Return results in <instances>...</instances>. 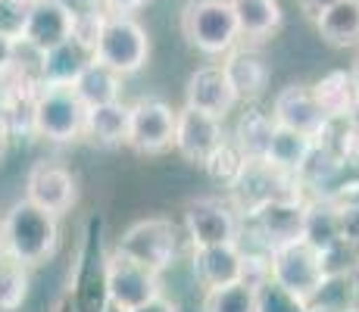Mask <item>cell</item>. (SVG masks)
Wrapping results in <instances>:
<instances>
[{
  "label": "cell",
  "mask_w": 359,
  "mask_h": 312,
  "mask_svg": "<svg viewBox=\"0 0 359 312\" xmlns=\"http://www.w3.org/2000/svg\"><path fill=\"white\" fill-rule=\"evenodd\" d=\"M60 247V216L29 197L16 200L0 219V250L22 266H44Z\"/></svg>",
  "instance_id": "1"
},
{
  "label": "cell",
  "mask_w": 359,
  "mask_h": 312,
  "mask_svg": "<svg viewBox=\"0 0 359 312\" xmlns=\"http://www.w3.org/2000/svg\"><path fill=\"white\" fill-rule=\"evenodd\" d=\"M107 222L103 216L94 212L85 222V231H81V244L79 256L72 262V281H69V300L75 303L79 312H103L109 306V290H107Z\"/></svg>",
  "instance_id": "2"
},
{
  "label": "cell",
  "mask_w": 359,
  "mask_h": 312,
  "mask_svg": "<svg viewBox=\"0 0 359 312\" xmlns=\"http://www.w3.org/2000/svg\"><path fill=\"white\" fill-rule=\"evenodd\" d=\"M178 29H182L188 47L206 53V57H225L244 41L231 0H188L182 6Z\"/></svg>",
  "instance_id": "3"
},
{
  "label": "cell",
  "mask_w": 359,
  "mask_h": 312,
  "mask_svg": "<svg viewBox=\"0 0 359 312\" xmlns=\"http://www.w3.org/2000/svg\"><path fill=\"white\" fill-rule=\"evenodd\" d=\"M88 107L72 85H41L32 103V135L47 144H72L85 137Z\"/></svg>",
  "instance_id": "4"
},
{
  "label": "cell",
  "mask_w": 359,
  "mask_h": 312,
  "mask_svg": "<svg viewBox=\"0 0 359 312\" xmlns=\"http://www.w3.org/2000/svg\"><path fill=\"white\" fill-rule=\"evenodd\" d=\"M182 240H188L184 238V228H178L172 219L147 216V219L131 222L126 231L116 238L113 250H119L122 256H128V259L141 262V266L163 275L165 269L175 266L178 253H182Z\"/></svg>",
  "instance_id": "5"
},
{
  "label": "cell",
  "mask_w": 359,
  "mask_h": 312,
  "mask_svg": "<svg viewBox=\"0 0 359 312\" xmlns=\"http://www.w3.org/2000/svg\"><path fill=\"white\" fill-rule=\"evenodd\" d=\"M94 53L122 79L137 75L150 60V32L131 13H109Z\"/></svg>",
  "instance_id": "6"
},
{
  "label": "cell",
  "mask_w": 359,
  "mask_h": 312,
  "mask_svg": "<svg viewBox=\"0 0 359 312\" xmlns=\"http://www.w3.org/2000/svg\"><path fill=\"white\" fill-rule=\"evenodd\" d=\"M247 212V228L262 240V247L275 250L294 244V240L306 238V212L309 203L300 200L297 194H285V197H269L262 203L250 206Z\"/></svg>",
  "instance_id": "7"
},
{
  "label": "cell",
  "mask_w": 359,
  "mask_h": 312,
  "mask_svg": "<svg viewBox=\"0 0 359 312\" xmlns=\"http://www.w3.org/2000/svg\"><path fill=\"white\" fill-rule=\"evenodd\" d=\"M325 275H328L325 253L309 244L306 238L269 250V278H275L281 287L303 297L306 303L319 290V284L325 281Z\"/></svg>",
  "instance_id": "8"
},
{
  "label": "cell",
  "mask_w": 359,
  "mask_h": 312,
  "mask_svg": "<svg viewBox=\"0 0 359 312\" xmlns=\"http://www.w3.org/2000/svg\"><path fill=\"white\" fill-rule=\"evenodd\" d=\"M175 125L178 109H172L160 97H141L131 103L128 144L141 156H160L165 150H175Z\"/></svg>",
  "instance_id": "9"
},
{
  "label": "cell",
  "mask_w": 359,
  "mask_h": 312,
  "mask_svg": "<svg viewBox=\"0 0 359 312\" xmlns=\"http://www.w3.org/2000/svg\"><path fill=\"white\" fill-rule=\"evenodd\" d=\"M182 228H184V238H188V247H210V244L241 240V219L219 197L191 200L184 206Z\"/></svg>",
  "instance_id": "10"
},
{
  "label": "cell",
  "mask_w": 359,
  "mask_h": 312,
  "mask_svg": "<svg viewBox=\"0 0 359 312\" xmlns=\"http://www.w3.org/2000/svg\"><path fill=\"white\" fill-rule=\"evenodd\" d=\"M272 116L278 125L300 131V135H309L316 141H325L331 135V125H334L325 109H322L313 85H303V81H291V85H285L275 94Z\"/></svg>",
  "instance_id": "11"
},
{
  "label": "cell",
  "mask_w": 359,
  "mask_h": 312,
  "mask_svg": "<svg viewBox=\"0 0 359 312\" xmlns=\"http://www.w3.org/2000/svg\"><path fill=\"white\" fill-rule=\"evenodd\" d=\"M107 290H109V303H116V306L131 312V309L144 306L147 300H154V297H160L163 281H160V272L128 259V256H122L119 250H109Z\"/></svg>",
  "instance_id": "12"
},
{
  "label": "cell",
  "mask_w": 359,
  "mask_h": 312,
  "mask_svg": "<svg viewBox=\"0 0 359 312\" xmlns=\"http://www.w3.org/2000/svg\"><path fill=\"white\" fill-rule=\"evenodd\" d=\"M32 203L44 206V210L66 216L75 203H79V182H75L72 169H66L57 159H38L32 169L25 172V194Z\"/></svg>",
  "instance_id": "13"
},
{
  "label": "cell",
  "mask_w": 359,
  "mask_h": 312,
  "mask_svg": "<svg viewBox=\"0 0 359 312\" xmlns=\"http://www.w3.org/2000/svg\"><path fill=\"white\" fill-rule=\"evenodd\" d=\"M191 272H194V281L203 290L247 281V250L241 247V240L191 247Z\"/></svg>",
  "instance_id": "14"
},
{
  "label": "cell",
  "mask_w": 359,
  "mask_h": 312,
  "mask_svg": "<svg viewBox=\"0 0 359 312\" xmlns=\"http://www.w3.org/2000/svg\"><path fill=\"white\" fill-rule=\"evenodd\" d=\"M225 119L219 116H210L203 109H194L184 103L178 109V125H175V154L184 159V163L203 165L206 156L225 141Z\"/></svg>",
  "instance_id": "15"
},
{
  "label": "cell",
  "mask_w": 359,
  "mask_h": 312,
  "mask_svg": "<svg viewBox=\"0 0 359 312\" xmlns=\"http://www.w3.org/2000/svg\"><path fill=\"white\" fill-rule=\"evenodd\" d=\"M184 103L194 109H203L210 116H219V119H229V113L241 103V97L234 94L222 62H210V66H200L188 75Z\"/></svg>",
  "instance_id": "16"
},
{
  "label": "cell",
  "mask_w": 359,
  "mask_h": 312,
  "mask_svg": "<svg viewBox=\"0 0 359 312\" xmlns=\"http://www.w3.org/2000/svg\"><path fill=\"white\" fill-rule=\"evenodd\" d=\"M72 19H75L72 10L63 0H32L29 16H25L22 41H29L41 53H47L50 47L72 38Z\"/></svg>",
  "instance_id": "17"
},
{
  "label": "cell",
  "mask_w": 359,
  "mask_h": 312,
  "mask_svg": "<svg viewBox=\"0 0 359 312\" xmlns=\"http://www.w3.org/2000/svg\"><path fill=\"white\" fill-rule=\"evenodd\" d=\"M94 60H97V53L91 47L81 44L79 38H69L41 57V85H75V79Z\"/></svg>",
  "instance_id": "18"
},
{
  "label": "cell",
  "mask_w": 359,
  "mask_h": 312,
  "mask_svg": "<svg viewBox=\"0 0 359 312\" xmlns=\"http://www.w3.org/2000/svg\"><path fill=\"white\" fill-rule=\"evenodd\" d=\"M222 69L229 75L234 94L241 100H257V97L266 94L269 88V62L259 57L250 47H234V50L225 53Z\"/></svg>",
  "instance_id": "19"
},
{
  "label": "cell",
  "mask_w": 359,
  "mask_h": 312,
  "mask_svg": "<svg viewBox=\"0 0 359 312\" xmlns=\"http://www.w3.org/2000/svg\"><path fill=\"white\" fill-rule=\"evenodd\" d=\"M231 10L238 16L241 38L247 44L269 41L285 22V10H281L278 0H231Z\"/></svg>",
  "instance_id": "20"
},
{
  "label": "cell",
  "mask_w": 359,
  "mask_h": 312,
  "mask_svg": "<svg viewBox=\"0 0 359 312\" xmlns=\"http://www.w3.org/2000/svg\"><path fill=\"white\" fill-rule=\"evenodd\" d=\"M128 125H131V103L113 100L103 107L88 109L85 137H91L100 147H122L128 144Z\"/></svg>",
  "instance_id": "21"
},
{
  "label": "cell",
  "mask_w": 359,
  "mask_h": 312,
  "mask_svg": "<svg viewBox=\"0 0 359 312\" xmlns=\"http://www.w3.org/2000/svg\"><path fill=\"white\" fill-rule=\"evenodd\" d=\"M316 97H319L322 109L328 113L331 122H344L353 116V109L359 107V88L353 81V72L350 69H334V72L322 75L313 85Z\"/></svg>",
  "instance_id": "22"
},
{
  "label": "cell",
  "mask_w": 359,
  "mask_h": 312,
  "mask_svg": "<svg viewBox=\"0 0 359 312\" xmlns=\"http://www.w3.org/2000/svg\"><path fill=\"white\" fill-rule=\"evenodd\" d=\"M316 137L309 135H300V131L294 128H285V125H278L272 135V144H269V154H266V163L272 165V169L285 172V175H300V169L306 165V159L313 156L316 150Z\"/></svg>",
  "instance_id": "23"
},
{
  "label": "cell",
  "mask_w": 359,
  "mask_h": 312,
  "mask_svg": "<svg viewBox=\"0 0 359 312\" xmlns=\"http://www.w3.org/2000/svg\"><path fill=\"white\" fill-rule=\"evenodd\" d=\"M319 38L331 47H359V0H337L313 19Z\"/></svg>",
  "instance_id": "24"
},
{
  "label": "cell",
  "mask_w": 359,
  "mask_h": 312,
  "mask_svg": "<svg viewBox=\"0 0 359 312\" xmlns=\"http://www.w3.org/2000/svg\"><path fill=\"white\" fill-rule=\"evenodd\" d=\"M275 128H278V122H275L272 113H262V109L250 107L238 119V125H234V141H238V147L247 154V159L262 163L269 154V144H272Z\"/></svg>",
  "instance_id": "25"
},
{
  "label": "cell",
  "mask_w": 359,
  "mask_h": 312,
  "mask_svg": "<svg viewBox=\"0 0 359 312\" xmlns=\"http://www.w3.org/2000/svg\"><path fill=\"white\" fill-rule=\"evenodd\" d=\"M75 94L81 97L88 109L91 107H103V103L122 100V75L113 72L109 66H103L100 60H94L85 72L75 79Z\"/></svg>",
  "instance_id": "26"
},
{
  "label": "cell",
  "mask_w": 359,
  "mask_h": 312,
  "mask_svg": "<svg viewBox=\"0 0 359 312\" xmlns=\"http://www.w3.org/2000/svg\"><path fill=\"white\" fill-rule=\"evenodd\" d=\"M253 159H247V154L238 147V141L234 137H225L222 144H219L216 150H212L210 156H206V163L200 165V169L206 172V178H210L212 184L219 187H238V182L244 178L247 165H250Z\"/></svg>",
  "instance_id": "27"
},
{
  "label": "cell",
  "mask_w": 359,
  "mask_h": 312,
  "mask_svg": "<svg viewBox=\"0 0 359 312\" xmlns=\"http://www.w3.org/2000/svg\"><path fill=\"white\" fill-rule=\"evenodd\" d=\"M309 306L334 309V312H356L359 309V278L356 272H328L325 281L319 284Z\"/></svg>",
  "instance_id": "28"
},
{
  "label": "cell",
  "mask_w": 359,
  "mask_h": 312,
  "mask_svg": "<svg viewBox=\"0 0 359 312\" xmlns=\"http://www.w3.org/2000/svg\"><path fill=\"white\" fill-rule=\"evenodd\" d=\"M306 240L313 247H319L322 253H331L334 247L344 244L341 219H337V203H331V200H316V203H309Z\"/></svg>",
  "instance_id": "29"
},
{
  "label": "cell",
  "mask_w": 359,
  "mask_h": 312,
  "mask_svg": "<svg viewBox=\"0 0 359 312\" xmlns=\"http://www.w3.org/2000/svg\"><path fill=\"white\" fill-rule=\"evenodd\" d=\"M200 312H259L257 284L234 281V284H225V287L203 290Z\"/></svg>",
  "instance_id": "30"
},
{
  "label": "cell",
  "mask_w": 359,
  "mask_h": 312,
  "mask_svg": "<svg viewBox=\"0 0 359 312\" xmlns=\"http://www.w3.org/2000/svg\"><path fill=\"white\" fill-rule=\"evenodd\" d=\"M29 294V266L0 253V312H16Z\"/></svg>",
  "instance_id": "31"
},
{
  "label": "cell",
  "mask_w": 359,
  "mask_h": 312,
  "mask_svg": "<svg viewBox=\"0 0 359 312\" xmlns=\"http://www.w3.org/2000/svg\"><path fill=\"white\" fill-rule=\"evenodd\" d=\"M257 303H259V312H309V303L303 297L291 294L275 278H269V275L257 284Z\"/></svg>",
  "instance_id": "32"
},
{
  "label": "cell",
  "mask_w": 359,
  "mask_h": 312,
  "mask_svg": "<svg viewBox=\"0 0 359 312\" xmlns=\"http://www.w3.org/2000/svg\"><path fill=\"white\" fill-rule=\"evenodd\" d=\"M107 10L94 6V10H85V13H75L72 19V38H79L81 44H88L91 50H97V41L103 34V25H107Z\"/></svg>",
  "instance_id": "33"
},
{
  "label": "cell",
  "mask_w": 359,
  "mask_h": 312,
  "mask_svg": "<svg viewBox=\"0 0 359 312\" xmlns=\"http://www.w3.org/2000/svg\"><path fill=\"white\" fill-rule=\"evenodd\" d=\"M32 0H0V34L22 38L25 16H29Z\"/></svg>",
  "instance_id": "34"
},
{
  "label": "cell",
  "mask_w": 359,
  "mask_h": 312,
  "mask_svg": "<svg viewBox=\"0 0 359 312\" xmlns=\"http://www.w3.org/2000/svg\"><path fill=\"white\" fill-rule=\"evenodd\" d=\"M334 154L341 156L344 165H353V169H359V125H353L350 119H344L341 135L334 137Z\"/></svg>",
  "instance_id": "35"
},
{
  "label": "cell",
  "mask_w": 359,
  "mask_h": 312,
  "mask_svg": "<svg viewBox=\"0 0 359 312\" xmlns=\"http://www.w3.org/2000/svg\"><path fill=\"white\" fill-rule=\"evenodd\" d=\"M337 219H341L344 240L359 247V200L356 197L341 200V203H337Z\"/></svg>",
  "instance_id": "36"
},
{
  "label": "cell",
  "mask_w": 359,
  "mask_h": 312,
  "mask_svg": "<svg viewBox=\"0 0 359 312\" xmlns=\"http://www.w3.org/2000/svg\"><path fill=\"white\" fill-rule=\"evenodd\" d=\"M100 4V10H107V13H131L135 16L137 10H144L147 4H154V0H97Z\"/></svg>",
  "instance_id": "37"
},
{
  "label": "cell",
  "mask_w": 359,
  "mask_h": 312,
  "mask_svg": "<svg viewBox=\"0 0 359 312\" xmlns=\"http://www.w3.org/2000/svg\"><path fill=\"white\" fill-rule=\"evenodd\" d=\"M131 312H178V303L169 300L165 294H160V297H154V300H147L144 306H137V309H131Z\"/></svg>",
  "instance_id": "38"
},
{
  "label": "cell",
  "mask_w": 359,
  "mask_h": 312,
  "mask_svg": "<svg viewBox=\"0 0 359 312\" xmlns=\"http://www.w3.org/2000/svg\"><path fill=\"white\" fill-rule=\"evenodd\" d=\"M16 41H19V38H10V34H0V69L10 66L13 57H16Z\"/></svg>",
  "instance_id": "39"
},
{
  "label": "cell",
  "mask_w": 359,
  "mask_h": 312,
  "mask_svg": "<svg viewBox=\"0 0 359 312\" xmlns=\"http://www.w3.org/2000/svg\"><path fill=\"white\" fill-rule=\"evenodd\" d=\"M297 4H300V10L306 13L309 19H316V16H319V13H325L328 6H334L337 0H297Z\"/></svg>",
  "instance_id": "40"
},
{
  "label": "cell",
  "mask_w": 359,
  "mask_h": 312,
  "mask_svg": "<svg viewBox=\"0 0 359 312\" xmlns=\"http://www.w3.org/2000/svg\"><path fill=\"white\" fill-rule=\"evenodd\" d=\"M53 312H79V309H75V303L69 300V294H63V297H60V303L53 306Z\"/></svg>",
  "instance_id": "41"
},
{
  "label": "cell",
  "mask_w": 359,
  "mask_h": 312,
  "mask_svg": "<svg viewBox=\"0 0 359 312\" xmlns=\"http://www.w3.org/2000/svg\"><path fill=\"white\" fill-rule=\"evenodd\" d=\"M10 128H6V122H4V116H0V156H4V150H6V141H10Z\"/></svg>",
  "instance_id": "42"
},
{
  "label": "cell",
  "mask_w": 359,
  "mask_h": 312,
  "mask_svg": "<svg viewBox=\"0 0 359 312\" xmlns=\"http://www.w3.org/2000/svg\"><path fill=\"white\" fill-rule=\"evenodd\" d=\"M350 72H353V81H356V88H359V53H356L353 66H350Z\"/></svg>",
  "instance_id": "43"
},
{
  "label": "cell",
  "mask_w": 359,
  "mask_h": 312,
  "mask_svg": "<svg viewBox=\"0 0 359 312\" xmlns=\"http://www.w3.org/2000/svg\"><path fill=\"white\" fill-rule=\"evenodd\" d=\"M103 312H126V309H122V306H116V303H109V306L103 309Z\"/></svg>",
  "instance_id": "44"
},
{
  "label": "cell",
  "mask_w": 359,
  "mask_h": 312,
  "mask_svg": "<svg viewBox=\"0 0 359 312\" xmlns=\"http://www.w3.org/2000/svg\"><path fill=\"white\" fill-rule=\"evenodd\" d=\"M350 122H353V125H359V107L353 109V116H350Z\"/></svg>",
  "instance_id": "45"
},
{
  "label": "cell",
  "mask_w": 359,
  "mask_h": 312,
  "mask_svg": "<svg viewBox=\"0 0 359 312\" xmlns=\"http://www.w3.org/2000/svg\"><path fill=\"white\" fill-rule=\"evenodd\" d=\"M309 312H334V309H319V306H309Z\"/></svg>",
  "instance_id": "46"
},
{
  "label": "cell",
  "mask_w": 359,
  "mask_h": 312,
  "mask_svg": "<svg viewBox=\"0 0 359 312\" xmlns=\"http://www.w3.org/2000/svg\"><path fill=\"white\" fill-rule=\"evenodd\" d=\"M356 312H359V309H356Z\"/></svg>",
  "instance_id": "47"
}]
</instances>
